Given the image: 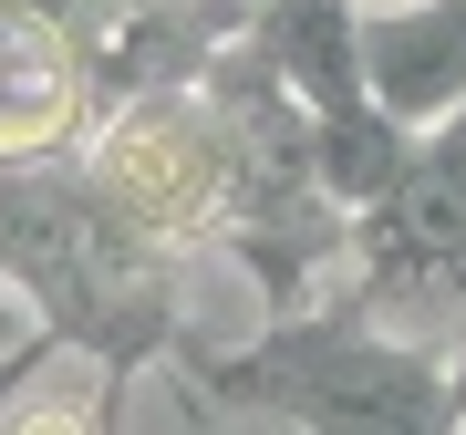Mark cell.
I'll use <instances>...</instances> for the list:
<instances>
[{"mask_svg": "<svg viewBox=\"0 0 466 435\" xmlns=\"http://www.w3.org/2000/svg\"><path fill=\"white\" fill-rule=\"evenodd\" d=\"M218 156H208V125L187 104H135V115L104 135V187L135 207V218H187L208 197Z\"/></svg>", "mask_w": 466, "mask_h": 435, "instance_id": "obj_1", "label": "cell"}, {"mask_svg": "<svg viewBox=\"0 0 466 435\" xmlns=\"http://www.w3.org/2000/svg\"><path fill=\"white\" fill-rule=\"evenodd\" d=\"M73 125V52L63 32L0 11V156H42Z\"/></svg>", "mask_w": 466, "mask_h": 435, "instance_id": "obj_2", "label": "cell"}, {"mask_svg": "<svg viewBox=\"0 0 466 435\" xmlns=\"http://www.w3.org/2000/svg\"><path fill=\"white\" fill-rule=\"evenodd\" d=\"M394 249L415 259V269H456L466 259V156L446 146L435 167L404 187V207H394Z\"/></svg>", "mask_w": 466, "mask_h": 435, "instance_id": "obj_3", "label": "cell"}, {"mask_svg": "<svg viewBox=\"0 0 466 435\" xmlns=\"http://www.w3.org/2000/svg\"><path fill=\"white\" fill-rule=\"evenodd\" d=\"M456 84H466V11H435L425 32H394V42H383V94H394L404 115L446 104Z\"/></svg>", "mask_w": 466, "mask_h": 435, "instance_id": "obj_4", "label": "cell"}, {"mask_svg": "<svg viewBox=\"0 0 466 435\" xmlns=\"http://www.w3.org/2000/svg\"><path fill=\"white\" fill-rule=\"evenodd\" d=\"M0 435H94V415H84L73 394H32L11 425H0Z\"/></svg>", "mask_w": 466, "mask_h": 435, "instance_id": "obj_5", "label": "cell"}, {"mask_svg": "<svg viewBox=\"0 0 466 435\" xmlns=\"http://www.w3.org/2000/svg\"><path fill=\"white\" fill-rule=\"evenodd\" d=\"M456 435H466V415H456Z\"/></svg>", "mask_w": 466, "mask_h": 435, "instance_id": "obj_6", "label": "cell"}]
</instances>
